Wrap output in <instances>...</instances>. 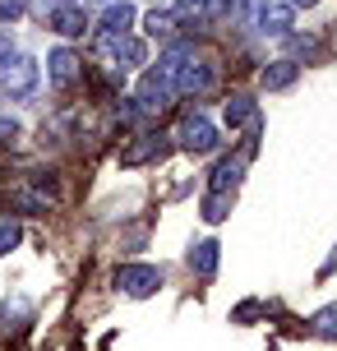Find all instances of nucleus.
I'll return each instance as SVG.
<instances>
[{"mask_svg":"<svg viewBox=\"0 0 337 351\" xmlns=\"http://www.w3.org/2000/svg\"><path fill=\"white\" fill-rule=\"evenodd\" d=\"M310 324H314V328H310L314 337H323V342H333V337H337V305H323V310H319L314 319H310Z\"/></svg>","mask_w":337,"mask_h":351,"instance_id":"dca6fc26","label":"nucleus"},{"mask_svg":"<svg viewBox=\"0 0 337 351\" xmlns=\"http://www.w3.org/2000/svg\"><path fill=\"white\" fill-rule=\"evenodd\" d=\"M37 88V65L28 56H14L10 65H0V93L5 97H28Z\"/></svg>","mask_w":337,"mask_h":351,"instance_id":"20e7f679","label":"nucleus"},{"mask_svg":"<svg viewBox=\"0 0 337 351\" xmlns=\"http://www.w3.org/2000/svg\"><path fill=\"white\" fill-rule=\"evenodd\" d=\"M14 139H18V125L10 121V116H0V148H10Z\"/></svg>","mask_w":337,"mask_h":351,"instance_id":"aec40b11","label":"nucleus"},{"mask_svg":"<svg viewBox=\"0 0 337 351\" xmlns=\"http://www.w3.org/2000/svg\"><path fill=\"white\" fill-rule=\"evenodd\" d=\"M47 70H51V84H55V88H70V84H79V74H84V60H79L70 47H60V51L47 56Z\"/></svg>","mask_w":337,"mask_h":351,"instance_id":"423d86ee","label":"nucleus"},{"mask_svg":"<svg viewBox=\"0 0 337 351\" xmlns=\"http://www.w3.org/2000/svg\"><path fill=\"white\" fill-rule=\"evenodd\" d=\"M240 171H245V153H240V158H227V162H217V171H213V190L231 194L236 185H240Z\"/></svg>","mask_w":337,"mask_h":351,"instance_id":"f8f14e48","label":"nucleus"},{"mask_svg":"<svg viewBox=\"0 0 337 351\" xmlns=\"http://www.w3.org/2000/svg\"><path fill=\"white\" fill-rule=\"evenodd\" d=\"M180 148L185 153H195V158H203V153H213L217 148V130L208 116H190V121L180 125Z\"/></svg>","mask_w":337,"mask_h":351,"instance_id":"39448f33","label":"nucleus"},{"mask_svg":"<svg viewBox=\"0 0 337 351\" xmlns=\"http://www.w3.org/2000/svg\"><path fill=\"white\" fill-rule=\"evenodd\" d=\"M14 245H18V227H14V222H5V227H0V254H10Z\"/></svg>","mask_w":337,"mask_h":351,"instance_id":"6ab92c4d","label":"nucleus"},{"mask_svg":"<svg viewBox=\"0 0 337 351\" xmlns=\"http://www.w3.org/2000/svg\"><path fill=\"white\" fill-rule=\"evenodd\" d=\"M217 259H222V245H217V241H199V245L190 250V273L213 278V273H217Z\"/></svg>","mask_w":337,"mask_h":351,"instance_id":"9d476101","label":"nucleus"},{"mask_svg":"<svg viewBox=\"0 0 337 351\" xmlns=\"http://www.w3.org/2000/svg\"><path fill=\"white\" fill-rule=\"evenodd\" d=\"M129 23H134V5H129V0L102 10V37H125V33H129Z\"/></svg>","mask_w":337,"mask_h":351,"instance_id":"0eeeda50","label":"nucleus"},{"mask_svg":"<svg viewBox=\"0 0 337 351\" xmlns=\"http://www.w3.org/2000/svg\"><path fill=\"white\" fill-rule=\"evenodd\" d=\"M296 74H301V65H296V60H273V65L259 74V84H264L268 93H277V88H291V84H296Z\"/></svg>","mask_w":337,"mask_h":351,"instance_id":"9b49d317","label":"nucleus"},{"mask_svg":"<svg viewBox=\"0 0 337 351\" xmlns=\"http://www.w3.org/2000/svg\"><path fill=\"white\" fill-rule=\"evenodd\" d=\"M254 23H259V33L282 37L286 28H291V5H259V14H254Z\"/></svg>","mask_w":337,"mask_h":351,"instance_id":"6e6552de","label":"nucleus"},{"mask_svg":"<svg viewBox=\"0 0 337 351\" xmlns=\"http://www.w3.org/2000/svg\"><path fill=\"white\" fill-rule=\"evenodd\" d=\"M153 158H162V139H158V134H148L143 143L125 148V153H121V167H139V162H153Z\"/></svg>","mask_w":337,"mask_h":351,"instance_id":"ddd939ff","label":"nucleus"},{"mask_svg":"<svg viewBox=\"0 0 337 351\" xmlns=\"http://www.w3.org/2000/svg\"><path fill=\"white\" fill-rule=\"evenodd\" d=\"M134 106H139V116H158L171 106V79L162 70H148L139 79V93H134Z\"/></svg>","mask_w":337,"mask_h":351,"instance_id":"f257e3e1","label":"nucleus"},{"mask_svg":"<svg viewBox=\"0 0 337 351\" xmlns=\"http://www.w3.org/2000/svg\"><path fill=\"white\" fill-rule=\"evenodd\" d=\"M23 14V0H0V19H18Z\"/></svg>","mask_w":337,"mask_h":351,"instance_id":"412c9836","label":"nucleus"},{"mask_svg":"<svg viewBox=\"0 0 337 351\" xmlns=\"http://www.w3.org/2000/svg\"><path fill=\"white\" fill-rule=\"evenodd\" d=\"M213 79H217L213 65H208V60H195L190 51L180 56V65L171 70V88H180V93H208Z\"/></svg>","mask_w":337,"mask_h":351,"instance_id":"7ed1b4c3","label":"nucleus"},{"mask_svg":"<svg viewBox=\"0 0 337 351\" xmlns=\"http://www.w3.org/2000/svg\"><path fill=\"white\" fill-rule=\"evenodd\" d=\"M291 5H314V0H291Z\"/></svg>","mask_w":337,"mask_h":351,"instance_id":"5701e85b","label":"nucleus"},{"mask_svg":"<svg viewBox=\"0 0 337 351\" xmlns=\"http://www.w3.org/2000/svg\"><path fill=\"white\" fill-rule=\"evenodd\" d=\"M185 10H195V14H203V10H213V0H180Z\"/></svg>","mask_w":337,"mask_h":351,"instance_id":"4be33fe9","label":"nucleus"},{"mask_svg":"<svg viewBox=\"0 0 337 351\" xmlns=\"http://www.w3.org/2000/svg\"><path fill=\"white\" fill-rule=\"evenodd\" d=\"M143 28H148V37H158V42H171V37H176V14L153 10V14L143 19Z\"/></svg>","mask_w":337,"mask_h":351,"instance_id":"4468645a","label":"nucleus"},{"mask_svg":"<svg viewBox=\"0 0 337 351\" xmlns=\"http://www.w3.org/2000/svg\"><path fill=\"white\" fill-rule=\"evenodd\" d=\"M222 116H227V125H231V130H236V125L254 121V102H249L245 93H236V97H231V102H227V111H222Z\"/></svg>","mask_w":337,"mask_h":351,"instance_id":"2eb2a0df","label":"nucleus"},{"mask_svg":"<svg viewBox=\"0 0 337 351\" xmlns=\"http://www.w3.org/2000/svg\"><path fill=\"white\" fill-rule=\"evenodd\" d=\"M116 287H121L125 296L143 300L162 287V268H153V263H125L121 273H116Z\"/></svg>","mask_w":337,"mask_h":351,"instance_id":"f03ea898","label":"nucleus"},{"mask_svg":"<svg viewBox=\"0 0 337 351\" xmlns=\"http://www.w3.org/2000/svg\"><path fill=\"white\" fill-rule=\"evenodd\" d=\"M227 208H231V194L213 190L208 199H203V222H222V217H227Z\"/></svg>","mask_w":337,"mask_h":351,"instance_id":"f3484780","label":"nucleus"},{"mask_svg":"<svg viewBox=\"0 0 337 351\" xmlns=\"http://www.w3.org/2000/svg\"><path fill=\"white\" fill-rule=\"evenodd\" d=\"M47 194H33V190H14V208H23V213H47Z\"/></svg>","mask_w":337,"mask_h":351,"instance_id":"a211bd4d","label":"nucleus"},{"mask_svg":"<svg viewBox=\"0 0 337 351\" xmlns=\"http://www.w3.org/2000/svg\"><path fill=\"white\" fill-rule=\"evenodd\" d=\"M51 33H60V37H79L84 28H88V19H84V10H74V5H60V10H51Z\"/></svg>","mask_w":337,"mask_h":351,"instance_id":"1a4fd4ad","label":"nucleus"}]
</instances>
